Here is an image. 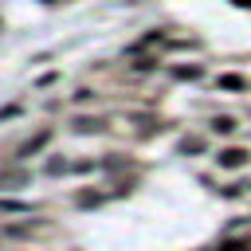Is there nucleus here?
Returning a JSON list of instances; mask_svg holds the SVG:
<instances>
[{
	"label": "nucleus",
	"instance_id": "f257e3e1",
	"mask_svg": "<svg viewBox=\"0 0 251 251\" xmlns=\"http://www.w3.org/2000/svg\"><path fill=\"white\" fill-rule=\"evenodd\" d=\"M216 161H220L224 169H239V165H247V161H251V153H247V149H224Z\"/></svg>",
	"mask_w": 251,
	"mask_h": 251
},
{
	"label": "nucleus",
	"instance_id": "f03ea898",
	"mask_svg": "<svg viewBox=\"0 0 251 251\" xmlns=\"http://www.w3.org/2000/svg\"><path fill=\"white\" fill-rule=\"evenodd\" d=\"M208 126H212V133H231V129H235V118H227V114H224V118H212Z\"/></svg>",
	"mask_w": 251,
	"mask_h": 251
}]
</instances>
